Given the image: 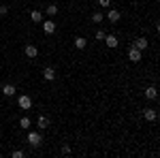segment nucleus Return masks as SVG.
Returning <instances> with one entry per match:
<instances>
[{"label": "nucleus", "mask_w": 160, "mask_h": 158, "mask_svg": "<svg viewBox=\"0 0 160 158\" xmlns=\"http://www.w3.org/2000/svg\"><path fill=\"white\" fill-rule=\"evenodd\" d=\"M37 126L41 128V130H45V128L49 126V118H47V115H38V120H37Z\"/></svg>", "instance_id": "12"}, {"label": "nucleus", "mask_w": 160, "mask_h": 158, "mask_svg": "<svg viewBox=\"0 0 160 158\" xmlns=\"http://www.w3.org/2000/svg\"><path fill=\"white\" fill-rule=\"evenodd\" d=\"M9 13V7L7 4H0V15H7Z\"/></svg>", "instance_id": "22"}, {"label": "nucleus", "mask_w": 160, "mask_h": 158, "mask_svg": "<svg viewBox=\"0 0 160 158\" xmlns=\"http://www.w3.org/2000/svg\"><path fill=\"white\" fill-rule=\"evenodd\" d=\"M43 77H45V81H53L56 79V69L53 66H45L43 69Z\"/></svg>", "instance_id": "5"}, {"label": "nucleus", "mask_w": 160, "mask_h": 158, "mask_svg": "<svg viewBox=\"0 0 160 158\" xmlns=\"http://www.w3.org/2000/svg\"><path fill=\"white\" fill-rule=\"evenodd\" d=\"M17 107H19V109H24V111L32 109V98L28 96V94H22V96L17 98Z\"/></svg>", "instance_id": "1"}, {"label": "nucleus", "mask_w": 160, "mask_h": 158, "mask_svg": "<svg viewBox=\"0 0 160 158\" xmlns=\"http://www.w3.org/2000/svg\"><path fill=\"white\" fill-rule=\"evenodd\" d=\"M145 98H148V100L158 98V90H156V85H148V88H145Z\"/></svg>", "instance_id": "8"}, {"label": "nucleus", "mask_w": 160, "mask_h": 158, "mask_svg": "<svg viewBox=\"0 0 160 158\" xmlns=\"http://www.w3.org/2000/svg\"><path fill=\"white\" fill-rule=\"evenodd\" d=\"M43 30H45V34H53V32H56V22H53V19H45Z\"/></svg>", "instance_id": "6"}, {"label": "nucleus", "mask_w": 160, "mask_h": 158, "mask_svg": "<svg viewBox=\"0 0 160 158\" xmlns=\"http://www.w3.org/2000/svg\"><path fill=\"white\" fill-rule=\"evenodd\" d=\"M86 45H88V38H83V37L75 38V47H77V49H86Z\"/></svg>", "instance_id": "15"}, {"label": "nucleus", "mask_w": 160, "mask_h": 158, "mask_svg": "<svg viewBox=\"0 0 160 158\" xmlns=\"http://www.w3.org/2000/svg\"><path fill=\"white\" fill-rule=\"evenodd\" d=\"M128 60L130 62H139L141 60V51L137 47H132V45H128Z\"/></svg>", "instance_id": "4"}, {"label": "nucleus", "mask_w": 160, "mask_h": 158, "mask_svg": "<svg viewBox=\"0 0 160 158\" xmlns=\"http://www.w3.org/2000/svg\"><path fill=\"white\" fill-rule=\"evenodd\" d=\"M105 43H107V47H118L120 45V41H118V37L115 34H105Z\"/></svg>", "instance_id": "7"}, {"label": "nucleus", "mask_w": 160, "mask_h": 158, "mask_svg": "<svg viewBox=\"0 0 160 158\" xmlns=\"http://www.w3.org/2000/svg\"><path fill=\"white\" fill-rule=\"evenodd\" d=\"M11 158H24V152L22 150H15V152H11Z\"/></svg>", "instance_id": "20"}, {"label": "nucleus", "mask_w": 160, "mask_h": 158, "mask_svg": "<svg viewBox=\"0 0 160 158\" xmlns=\"http://www.w3.org/2000/svg\"><path fill=\"white\" fill-rule=\"evenodd\" d=\"M105 34H107L105 30H96V41H105Z\"/></svg>", "instance_id": "19"}, {"label": "nucleus", "mask_w": 160, "mask_h": 158, "mask_svg": "<svg viewBox=\"0 0 160 158\" xmlns=\"http://www.w3.org/2000/svg\"><path fill=\"white\" fill-rule=\"evenodd\" d=\"M15 92H17V90H15V85H13V84H4V85H2V94H4V96H13Z\"/></svg>", "instance_id": "13"}, {"label": "nucleus", "mask_w": 160, "mask_h": 158, "mask_svg": "<svg viewBox=\"0 0 160 158\" xmlns=\"http://www.w3.org/2000/svg\"><path fill=\"white\" fill-rule=\"evenodd\" d=\"M19 126H22V128H26V130H28V128H30V126H32V122H30V118H28V115H24V118H22V120H19Z\"/></svg>", "instance_id": "17"}, {"label": "nucleus", "mask_w": 160, "mask_h": 158, "mask_svg": "<svg viewBox=\"0 0 160 158\" xmlns=\"http://www.w3.org/2000/svg\"><path fill=\"white\" fill-rule=\"evenodd\" d=\"M45 13H47L49 17H53V15L58 13V7H56V4H47V7H45Z\"/></svg>", "instance_id": "18"}, {"label": "nucleus", "mask_w": 160, "mask_h": 158, "mask_svg": "<svg viewBox=\"0 0 160 158\" xmlns=\"http://www.w3.org/2000/svg\"><path fill=\"white\" fill-rule=\"evenodd\" d=\"M30 19H32L34 24H41V22H43V13L41 11H32L30 13Z\"/></svg>", "instance_id": "14"}, {"label": "nucleus", "mask_w": 160, "mask_h": 158, "mask_svg": "<svg viewBox=\"0 0 160 158\" xmlns=\"http://www.w3.org/2000/svg\"><path fill=\"white\" fill-rule=\"evenodd\" d=\"M120 17H122V13L118 11V9H111V11L107 13V19H109L111 24H115V22H120Z\"/></svg>", "instance_id": "9"}, {"label": "nucleus", "mask_w": 160, "mask_h": 158, "mask_svg": "<svg viewBox=\"0 0 160 158\" xmlns=\"http://www.w3.org/2000/svg\"><path fill=\"white\" fill-rule=\"evenodd\" d=\"M130 45H132V47H137L139 51H145L149 43H148V38H145V37H139V38H135V43H130Z\"/></svg>", "instance_id": "3"}, {"label": "nucleus", "mask_w": 160, "mask_h": 158, "mask_svg": "<svg viewBox=\"0 0 160 158\" xmlns=\"http://www.w3.org/2000/svg\"><path fill=\"white\" fill-rule=\"evenodd\" d=\"M28 143L32 147H38L41 143H43V137H41V133H37V130H30L28 133Z\"/></svg>", "instance_id": "2"}, {"label": "nucleus", "mask_w": 160, "mask_h": 158, "mask_svg": "<svg viewBox=\"0 0 160 158\" xmlns=\"http://www.w3.org/2000/svg\"><path fill=\"white\" fill-rule=\"evenodd\" d=\"M143 118L148 122H156L158 120V113H156V109H145L143 111Z\"/></svg>", "instance_id": "11"}, {"label": "nucleus", "mask_w": 160, "mask_h": 158, "mask_svg": "<svg viewBox=\"0 0 160 158\" xmlns=\"http://www.w3.org/2000/svg\"><path fill=\"white\" fill-rule=\"evenodd\" d=\"M102 19H105V15H102L100 11H94V13H92V22H94V24H100Z\"/></svg>", "instance_id": "16"}, {"label": "nucleus", "mask_w": 160, "mask_h": 158, "mask_svg": "<svg viewBox=\"0 0 160 158\" xmlns=\"http://www.w3.org/2000/svg\"><path fill=\"white\" fill-rule=\"evenodd\" d=\"M62 154L68 156V154H71V145H62Z\"/></svg>", "instance_id": "21"}, {"label": "nucleus", "mask_w": 160, "mask_h": 158, "mask_svg": "<svg viewBox=\"0 0 160 158\" xmlns=\"http://www.w3.org/2000/svg\"><path fill=\"white\" fill-rule=\"evenodd\" d=\"M98 7H111V0H98Z\"/></svg>", "instance_id": "23"}, {"label": "nucleus", "mask_w": 160, "mask_h": 158, "mask_svg": "<svg viewBox=\"0 0 160 158\" xmlns=\"http://www.w3.org/2000/svg\"><path fill=\"white\" fill-rule=\"evenodd\" d=\"M24 54L28 56V58H37V56H38L37 45H26V47H24Z\"/></svg>", "instance_id": "10"}]
</instances>
